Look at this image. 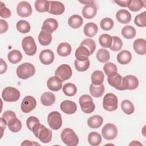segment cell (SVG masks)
<instances>
[{
    "label": "cell",
    "mask_w": 146,
    "mask_h": 146,
    "mask_svg": "<svg viewBox=\"0 0 146 146\" xmlns=\"http://www.w3.org/2000/svg\"><path fill=\"white\" fill-rule=\"evenodd\" d=\"M2 98L7 102H17L20 98V92L13 87H7L2 92Z\"/></svg>",
    "instance_id": "obj_7"
},
{
    "label": "cell",
    "mask_w": 146,
    "mask_h": 146,
    "mask_svg": "<svg viewBox=\"0 0 146 146\" xmlns=\"http://www.w3.org/2000/svg\"><path fill=\"white\" fill-rule=\"evenodd\" d=\"M39 60L40 62L44 65L51 64L54 60V54L50 49L42 50L39 54Z\"/></svg>",
    "instance_id": "obj_15"
},
{
    "label": "cell",
    "mask_w": 146,
    "mask_h": 146,
    "mask_svg": "<svg viewBox=\"0 0 146 146\" xmlns=\"http://www.w3.org/2000/svg\"><path fill=\"white\" fill-rule=\"evenodd\" d=\"M9 26L7 22L3 19H0V33L2 34L7 31Z\"/></svg>",
    "instance_id": "obj_53"
},
{
    "label": "cell",
    "mask_w": 146,
    "mask_h": 146,
    "mask_svg": "<svg viewBox=\"0 0 146 146\" xmlns=\"http://www.w3.org/2000/svg\"><path fill=\"white\" fill-rule=\"evenodd\" d=\"M17 30L21 33L25 34L27 33L30 31V23L25 20L19 21L16 25Z\"/></svg>",
    "instance_id": "obj_43"
},
{
    "label": "cell",
    "mask_w": 146,
    "mask_h": 146,
    "mask_svg": "<svg viewBox=\"0 0 146 146\" xmlns=\"http://www.w3.org/2000/svg\"><path fill=\"white\" fill-rule=\"evenodd\" d=\"M99 42L103 47L110 48L112 42V36L107 34H103L99 37Z\"/></svg>",
    "instance_id": "obj_38"
},
{
    "label": "cell",
    "mask_w": 146,
    "mask_h": 146,
    "mask_svg": "<svg viewBox=\"0 0 146 146\" xmlns=\"http://www.w3.org/2000/svg\"><path fill=\"white\" fill-rule=\"evenodd\" d=\"M51 34L41 30L38 35V41L39 43L43 46L49 45L52 41Z\"/></svg>",
    "instance_id": "obj_32"
},
{
    "label": "cell",
    "mask_w": 146,
    "mask_h": 146,
    "mask_svg": "<svg viewBox=\"0 0 146 146\" xmlns=\"http://www.w3.org/2000/svg\"><path fill=\"white\" fill-rule=\"evenodd\" d=\"M117 127L112 123L106 124L102 129L103 137L107 140H111L115 139L117 136Z\"/></svg>",
    "instance_id": "obj_11"
},
{
    "label": "cell",
    "mask_w": 146,
    "mask_h": 146,
    "mask_svg": "<svg viewBox=\"0 0 146 146\" xmlns=\"http://www.w3.org/2000/svg\"><path fill=\"white\" fill-rule=\"evenodd\" d=\"M35 8L39 13L48 11L50 7V2L46 0H36L35 2Z\"/></svg>",
    "instance_id": "obj_36"
},
{
    "label": "cell",
    "mask_w": 146,
    "mask_h": 146,
    "mask_svg": "<svg viewBox=\"0 0 146 146\" xmlns=\"http://www.w3.org/2000/svg\"><path fill=\"white\" fill-rule=\"evenodd\" d=\"M121 33L123 37L126 39H132L136 34L135 29L130 25H126L123 27Z\"/></svg>",
    "instance_id": "obj_37"
},
{
    "label": "cell",
    "mask_w": 146,
    "mask_h": 146,
    "mask_svg": "<svg viewBox=\"0 0 146 146\" xmlns=\"http://www.w3.org/2000/svg\"><path fill=\"white\" fill-rule=\"evenodd\" d=\"M123 77L117 72L115 75L108 76L107 80L108 84L117 90L121 91V82Z\"/></svg>",
    "instance_id": "obj_22"
},
{
    "label": "cell",
    "mask_w": 146,
    "mask_h": 146,
    "mask_svg": "<svg viewBox=\"0 0 146 146\" xmlns=\"http://www.w3.org/2000/svg\"><path fill=\"white\" fill-rule=\"evenodd\" d=\"M98 31L97 25L93 22L87 23L83 28V32L86 36L88 37H93Z\"/></svg>",
    "instance_id": "obj_25"
},
{
    "label": "cell",
    "mask_w": 146,
    "mask_h": 146,
    "mask_svg": "<svg viewBox=\"0 0 146 146\" xmlns=\"http://www.w3.org/2000/svg\"><path fill=\"white\" fill-rule=\"evenodd\" d=\"M103 107L107 111H115L118 107L117 96L112 93H107L103 99Z\"/></svg>",
    "instance_id": "obj_4"
},
{
    "label": "cell",
    "mask_w": 146,
    "mask_h": 146,
    "mask_svg": "<svg viewBox=\"0 0 146 146\" xmlns=\"http://www.w3.org/2000/svg\"><path fill=\"white\" fill-rule=\"evenodd\" d=\"M22 47L24 52L29 56H33L36 52V44L34 39L31 36H25L22 39Z\"/></svg>",
    "instance_id": "obj_6"
},
{
    "label": "cell",
    "mask_w": 146,
    "mask_h": 146,
    "mask_svg": "<svg viewBox=\"0 0 146 146\" xmlns=\"http://www.w3.org/2000/svg\"><path fill=\"white\" fill-rule=\"evenodd\" d=\"M2 117L8 127L12 125L18 119H17L15 113L13 111L10 110L6 111L3 112Z\"/></svg>",
    "instance_id": "obj_26"
},
{
    "label": "cell",
    "mask_w": 146,
    "mask_h": 146,
    "mask_svg": "<svg viewBox=\"0 0 146 146\" xmlns=\"http://www.w3.org/2000/svg\"><path fill=\"white\" fill-rule=\"evenodd\" d=\"M62 81L56 76L50 77L47 81V86L48 88L52 91H59L62 87Z\"/></svg>",
    "instance_id": "obj_19"
},
{
    "label": "cell",
    "mask_w": 146,
    "mask_h": 146,
    "mask_svg": "<svg viewBox=\"0 0 146 146\" xmlns=\"http://www.w3.org/2000/svg\"><path fill=\"white\" fill-rule=\"evenodd\" d=\"M0 74H3L7 70V66L6 63L3 60L2 58H1V63H0Z\"/></svg>",
    "instance_id": "obj_54"
},
{
    "label": "cell",
    "mask_w": 146,
    "mask_h": 146,
    "mask_svg": "<svg viewBox=\"0 0 146 146\" xmlns=\"http://www.w3.org/2000/svg\"><path fill=\"white\" fill-rule=\"evenodd\" d=\"M62 141L68 146H76L79 143V138L74 131L70 128H66L61 132Z\"/></svg>",
    "instance_id": "obj_2"
},
{
    "label": "cell",
    "mask_w": 146,
    "mask_h": 146,
    "mask_svg": "<svg viewBox=\"0 0 146 146\" xmlns=\"http://www.w3.org/2000/svg\"><path fill=\"white\" fill-rule=\"evenodd\" d=\"M88 141L92 146H98L102 142V136L96 132H91L88 135Z\"/></svg>",
    "instance_id": "obj_35"
},
{
    "label": "cell",
    "mask_w": 146,
    "mask_h": 146,
    "mask_svg": "<svg viewBox=\"0 0 146 146\" xmlns=\"http://www.w3.org/2000/svg\"><path fill=\"white\" fill-rule=\"evenodd\" d=\"M103 70L105 72V74L108 76H111L117 72V68L116 64L112 62H107L104 64L103 66Z\"/></svg>",
    "instance_id": "obj_41"
},
{
    "label": "cell",
    "mask_w": 146,
    "mask_h": 146,
    "mask_svg": "<svg viewBox=\"0 0 146 146\" xmlns=\"http://www.w3.org/2000/svg\"><path fill=\"white\" fill-rule=\"evenodd\" d=\"M79 2H80V3H84V4H85V5H88V4H89V3H92V2H93V1H79Z\"/></svg>",
    "instance_id": "obj_59"
},
{
    "label": "cell",
    "mask_w": 146,
    "mask_h": 146,
    "mask_svg": "<svg viewBox=\"0 0 146 146\" xmlns=\"http://www.w3.org/2000/svg\"><path fill=\"white\" fill-rule=\"evenodd\" d=\"M6 123L4 121L3 119H2V117H1V137H2V135H3V131L4 129H5L6 128Z\"/></svg>",
    "instance_id": "obj_56"
},
{
    "label": "cell",
    "mask_w": 146,
    "mask_h": 146,
    "mask_svg": "<svg viewBox=\"0 0 146 146\" xmlns=\"http://www.w3.org/2000/svg\"><path fill=\"white\" fill-rule=\"evenodd\" d=\"M11 11L5 6V5L1 2V9L0 16L2 18H8L11 16Z\"/></svg>",
    "instance_id": "obj_50"
},
{
    "label": "cell",
    "mask_w": 146,
    "mask_h": 146,
    "mask_svg": "<svg viewBox=\"0 0 146 146\" xmlns=\"http://www.w3.org/2000/svg\"><path fill=\"white\" fill-rule=\"evenodd\" d=\"M71 46L68 43L62 42L58 45L56 51L59 56L65 57L71 54Z\"/></svg>",
    "instance_id": "obj_27"
},
{
    "label": "cell",
    "mask_w": 146,
    "mask_h": 146,
    "mask_svg": "<svg viewBox=\"0 0 146 146\" xmlns=\"http://www.w3.org/2000/svg\"><path fill=\"white\" fill-rule=\"evenodd\" d=\"M104 79V74L102 71L96 70L91 75V82L93 84L100 85L103 83Z\"/></svg>",
    "instance_id": "obj_34"
},
{
    "label": "cell",
    "mask_w": 146,
    "mask_h": 146,
    "mask_svg": "<svg viewBox=\"0 0 146 146\" xmlns=\"http://www.w3.org/2000/svg\"><path fill=\"white\" fill-rule=\"evenodd\" d=\"M22 127V125L21 121H20V120L18 119L15 123H14L12 125L10 126L8 128H9V130L10 131H11L12 132L16 133L21 129Z\"/></svg>",
    "instance_id": "obj_52"
},
{
    "label": "cell",
    "mask_w": 146,
    "mask_h": 146,
    "mask_svg": "<svg viewBox=\"0 0 146 146\" xmlns=\"http://www.w3.org/2000/svg\"><path fill=\"white\" fill-rule=\"evenodd\" d=\"M39 123H40L39 120L36 117L34 116L29 117L26 120L27 127L30 131H32L34 126Z\"/></svg>",
    "instance_id": "obj_51"
},
{
    "label": "cell",
    "mask_w": 146,
    "mask_h": 146,
    "mask_svg": "<svg viewBox=\"0 0 146 146\" xmlns=\"http://www.w3.org/2000/svg\"><path fill=\"white\" fill-rule=\"evenodd\" d=\"M16 72L20 79H27L35 74V68L33 64L26 62L20 64L17 67Z\"/></svg>",
    "instance_id": "obj_3"
},
{
    "label": "cell",
    "mask_w": 146,
    "mask_h": 146,
    "mask_svg": "<svg viewBox=\"0 0 146 146\" xmlns=\"http://www.w3.org/2000/svg\"><path fill=\"white\" fill-rule=\"evenodd\" d=\"M113 21L110 18H104L101 20L100 23V26L102 29L106 31H108L112 29L113 27Z\"/></svg>",
    "instance_id": "obj_49"
},
{
    "label": "cell",
    "mask_w": 146,
    "mask_h": 146,
    "mask_svg": "<svg viewBox=\"0 0 146 146\" xmlns=\"http://www.w3.org/2000/svg\"><path fill=\"white\" fill-rule=\"evenodd\" d=\"M130 0H126V1H115L114 2L118 5L119 6L123 7H128Z\"/></svg>",
    "instance_id": "obj_55"
},
{
    "label": "cell",
    "mask_w": 146,
    "mask_h": 146,
    "mask_svg": "<svg viewBox=\"0 0 146 146\" xmlns=\"http://www.w3.org/2000/svg\"><path fill=\"white\" fill-rule=\"evenodd\" d=\"M63 92L67 96H73L77 92L76 86L71 83H67L63 87Z\"/></svg>",
    "instance_id": "obj_39"
},
{
    "label": "cell",
    "mask_w": 146,
    "mask_h": 146,
    "mask_svg": "<svg viewBox=\"0 0 146 146\" xmlns=\"http://www.w3.org/2000/svg\"><path fill=\"white\" fill-rule=\"evenodd\" d=\"M96 5L93 1L92 3L84 6L82 9V15L86 19H92L96 14L97 13Z\"/></svg>",
    "instance_id": "obj_14"
},
{
    "label": "cell",
    "mask_w": 146,
    "mask_h": 146,
    "mask_svg": "<svg viewBox=\"0 0 146 146\" xmlns=\"http://www.w3.org/2000/svg\"><path fill=\"white\" fill-rule=\"evenodd\" d=\"M80 46H83L86 47L90 52L91 55L94 52L96 47L95 42L94 41V40L91 38H86L84 39L80 43Z\"/></svg>",
    "instance_id": "obj_46"
},
{
    "label": "cell",
    "mask_w": 146,
    "mask_h": 146,
    "mask_svg": "<svg viewBox=\"0 0 146 146\" xmlns=\"http://www.w3.org/2000/svg\"><path fill=\"white\" fill-rule=\"evenodd\" d=\"M91 55L88 50L83 46H80L76 50L75 56L77 60L79 61H84L88 59Z\"/></svg>",
    "instance_id": "obj_23"
},
{
    "label": "cell",
    "mask_w": 146,
    "mask_h": 146,
    "mask_svg": "<svg viewBox=\"0 0 146 146\" xmlns=\"http://www.w3.org/2000/svg\"><path fill=\"white\" fill-rule=\"evenodd\" d=\"M79 104L82 111L86 113H91L95 109V105L93 102L92 98L88 95H83L79 99Z\"/></svg>",
    "instance_id": "obj_5"
},
{
    "label": "cell",
    "mask_w": 146,
    "mask_h": 146,
    "mask_svg": "<svg viewBox=\"0 0 146 146\" xmlns=\"http://www.w3.org/2000/svg\"><path fill=\"white\" fill-rule=\"evenodd\" d=\"M83 23V19L79 15H72L70 16L68 19V24L72 29H78Z\"/></svg>",
    "instance_id": "obj_29"
},
{
    "label": "cell",
    "mask_w": 146,
    "mask_h": 146,
    "mask_svg": "<svg viewBox=\"0 0 146 146\" xmlns=\"http://www.w3.org/2000/svg\"><path fill=\"white\" fill-rule=\"evenodd\" d=\"M104 90L105 88L103 83L100 85H95L91 84L90 86V93L91 96L95 98L101 97L103 95Z\"/></svg>",
    "instance_id": "obj_30"
},
{
    "label": "cell",
    "mask_w": 146,
    "mask_h": 146,
    "mask_svg": "<svg viewBox=\"0 0 146 146\" xmlns=\"http://www.w3.org/2000/svg\"><path fill=\"white\" fill-rule=\"evenodd\" d=\"M48 125L54 130L59 129L62 125V118L61 114L58 111L50 112L47 116Z\"/></svg>",
    "instance_id": "obj_8"
},
{
    "label": "cell",
    "mask_w": 146,
    "mask_h": 146,
    "mask_svg": "<svg viewBox=\"0 0 146 146\" xmlns=\"http://www.w3.org/2000/svg\"><path fill=\"white\" fill-rule=\"evenodd\" d=\"M17 12L21 17H27L32 14L31 5L26 1H22L18 3L17 7Z\"/></svg>",
    "instance_id": "obj_13"
},
{
    "label": "cell",
    "mask_w": 146,
    "mask_h": 146,
    "mask_svg": "<svg viewBox=\"0 0 146 146\" xmlns=\"http://www.w3.org/2000/svg\"><path fill=\"white\" fill-rule=\"evenodd\" d=\"M74 65L77 71L80 72H83L88 69L90 66V62L88 59L84 61H79L76 59L74 61Z\"/></svg>",
    "instance_id": "obj_45"
},
{
    "label": "cell",
    "mask_w": 146,
    "mask_h": 146,
    "mask_svg": "<svg viewBox=\"0 0 146 146\" xmlns=\"http://www.w3.org/2000/svg\"><path fill=\"white\" fill-rule=\"evenodd\" d=\"M135 24L139 27H144L146 26V11L137 15L134 19Z\"/></svg>",
    "instance_id": "obj_47"
},
{
    "label": "cell",
    "mask_w": 146,
    "mask_h": 146,
    "mask_svg": "<svg viewBox=\"0 0 146 146\" xmlns=\"http://www.w3.org/2000/svg\"><path fill=\"white\" fill-rule=\"evenodd\" d=\"M58 27V21L54 18H47L43 23L42 30L48 33H52Z\"/></svg>",
    "instance_id": "obj_18"
},
{
    "label": "cell",
    "mask_w": 146,
    "mask_h": 146,
    "mask_svg": "<svg viewBox=\"0 0 146 146\" xmlns=\"http://www.w3.org/2000/svg\"><path fill=\"white\" fill-rule=\"evenodd\" d=\"M141 145V143H140L138 141H132V142L131 143L129 144V145Z\"/></svg>",
    "instance_id": "obj_58"
},
{
    "label": "cell",
    "mask_w": 146,
    "mask_h": 146,
    "mask_svg": "<svg viewBox=\"0 0 146 146\" xmlns=\"http://www.w3.org/2000/svg\"><path fill=\"white\" fill-rule=\"evenodd\" d=\"M117 21L123 24H127L131 20V15L129 11L125 9L118 10L116 14Z\"/></svg>",
    "instance_id": "obj_21"
},
{
    "label": "cell",
    "mask_w": 146,
    "mask_h": 146,
    "mask_svg": "<svg viewBox=\"0 0 146 146\" xmlns=\"http://www.w3.org/2000/svg\"><path fill=\"white\" fill-rule=\"evenodd\" d=\"M139 86V80L134 75H128L122 78L121 91L136 89Z\"/></svg>",
    "instance_id": "obj_9"
},
{
    "label": "cell",
    "mask_w": 146,
    "mask_h": 146,
    "mask_svg": "<svg viewBox=\"0 0 146 146\" xmlns=\"http://www.w3.org/2000/svg\"><path fill=\"white\" fill-rule=\"evenodd\" d=\"M133 47L136 53L139 55L146 54V40L144 39L139 38L136 39L133 44Z\"/></svg>",
    "instance_id": "obj_20"
},
{
    "label": "cell",
    "mask_w": 146,
    "mask_h": 146,
    "mask_svg": "<svg viewBox=\"0 0 146 146\" xmlns=\"http://www.w3.org/2000/svg\"><path fill=\"white\" fill-rule=\"evenodd\" d=\"M72 75L71 67L67 64L60 65L55 71V76L59 78L62 82L69 79Z\"/></svg>",
    "instance_id": "obj_10"
},
{
    "label": "cell",
    "mask_w": 146,
    "mask_h": 146,
    "mask_svg": "<svg viewBox=\"0 0 146 146\" xmlns=\"http://www.w3.org/2000/svg\"><path fill=\"white\" fill-rule=\"evenodd\" d=\"M31 131L43 143H48L52 139V131L40 123L35 125Z\"/></svg>",
    "instance_id": "obj_1"
},
{
    "label": "cell",
    "mask_w": 146,
    "mask_h": 146,
    "mask_svg": "<svg viewBox=\"0 0 146 146\" xmlns=\"http://www.w3.org/2000/svg\"><path fill=\"white\" fill-rule=\"evenodd\" d=\"M40 102L44 106H50L55 102V96L52 92H44L40 97Z\"/></svg>",
    "instance_id": "obj_28"
},
{
    "label": "cell",
    "mask_w": 146,
    "mask_h": 146,
    "mask_svg": "<svg viewBox=\"0 0 146 146\" xmlns=\"http://www.w3.org/2000/svg\"><path fill=\"white\" fill-rule=\"evenodd\" d=\"M123 46V42L121 39L117 36H112V42L110 47V49L114 51H117L121 49Z\"/></svg>",
    "instance_id": "obj_48"
},
{
    "label": "cell",
    "mask_w": 146,
    "mask_h": 146,
    "mask_svg": "<svg viewBox=\"0 0 146 146\" xmlns=\"http://www.w3.org/2000/svg\"><path fill=\"white\" fill-rule=\"evenodd\" d=\"M39 145L38 143H35L34 142H31L30 140H25L22 144L21 145Z\"/></svg>",
    "instance_id": "obj_57"
},
{
    "label": "cell",
    "mask_w": 146,
    "mask_h": 146,
    "mask_svg": "<svg viewBox=\"0 0 146 146\" xmlns=\"http://www.w3.org/2000/svg\"><path fill=\"white\" fill-rule=\"evenodd\" d=\"M60 108L64 113L68 115H71L76 111L77 106L74 102L66 100L61 103Z\"/></svg>",
    "instance_id": "obj_17"
},
{
    "label": "cell",
    "mask_w": 146,
    "mask_h": 146,
    "mask_svg": "<svg viewBox=\"0 0 146 146\" xmlns=\"http://www.w3.org/2000/svg\"><path fill=\"white\" fill-rule=\"evenodd\" d=\"M103 122V117L100 115H96L88 118L87 124L91 128H98L102 125Z\"/></svg>",
    "instance_id": "obj_31"
},
{
    "label": "cell",
    "mask_w": 146,
    "mask_h": 146,
    "mask_svg": "<svg viewBox=\"0 0 146 146\" xmlns=\"http://www.w3.org/2000/svg\"><path fill=\"white\" fill-rule=\"evenodd\" d=\"M50 7L48 12L50 14L59 15L63 14L65 10L64 5L59 1H49Z\"/></svg>",
    "instance_id": "obj_16"
},
{
    "label": "cell",
    "mask_w": 146,
    "mask_h": 146,
    "mask_svg": "<svg viewBox=\"0 0 146 146\" xmlns=\"http://www.w3.org/2000/svg\"><path fill=\"white\" fill-rule=\"evenodd\" d=\"M7 59L10 63L16 64L22 60V55L19 50H13L8 53Z\"/></svg>",
    "instance_id": "obj_33"
},
{
    "label": "cell",
    "mask_w": 146,
    "mask_h": 146,
    "mask_svg": "<svg viewBox=\"0 0 146 146\" xmlns=\"http://www.w3.org/2000/svg\"><path fill=\"white\" fill-rule=\"evenodd\" d=\"M121 108L123 112L127 114H132L135 111V107L133 103L129 100H124L121 103Z\"/></svg>",
    "instance_id": "obj_44"
},
{
    "label": "cell",
    "mask_w": 146,
    "mask_h": 146,
    "mask_svg": "<svg viewBox=\"0 0 146 146\" xmlns=\"http://www.w3.org/2000/svg\"><path fill=\"white\" fill-rule=\"evenodd\" d=\"M145 2L140 0H130L127 7L132 11H138L145 6Z\"/></svg>",
    "instance_id": "obj_40"
},
{
    "label": "cell",
    "mask_w": 146,
    "mask_h": 146,
    "mask_svg": "<svg viewBox=\"0 0 146 146\" xmlns=\"http://www.w3.org/2000/svg\"><path fill=\"white\" fill-rule=\"evenodd\" d=\"M36 106V101L35 99L30 95L25 97L21 103V108L23 112L29 113L33 111Z\"/></svg>",
    "instance_id": "obj_12"
},
{
    "label": "cell",
    "mask_w": 146,
    "mask_h": 146,
    "mask_svg": "<svg viewBox=\"0 0 146 146\" xmlns=\"http://www.w3.org/2000/svg\"><path fill=\"white\" fill-rule=\"evenodd\" d=\"M116 59L117 62L121 64H127L132 59V54L128 50H122L117 55Z\"/></svg>",
    "instance_id": "obj_24"
},
{
    "label": "cell",
    "mask_w": 146,
    "mask_h": 146,
    "mask_svg": "<svg viewBox=\"0 0 146 146\" xmlns=\"http://www.w3.org/2000/svg\"><path fill=\"white\" fill-rule=\"evenodd\" d=\"M96 58L101 63L107 62L110 58V52L105 48H100L96 53Z\"/></svg>",
    "instance_id": "obj_42"
}]
</instances>
